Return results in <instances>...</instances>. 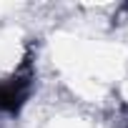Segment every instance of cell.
<instances>
[{"instance_id": "obj_1", "label": "cell", "mask_w": 128, "mask_h": 128, "mask_svg": "<svg viewBox=\"0 0 128 128\" xmlns=\"http://www.w3.org/2000/svg\"><path fill=\"white\" fill-rule=\"evenodd\" d=\"M33 86H35V63H33V50H28L20 66L10 76L0 78V110L10 116L20 113V108L28 103L33 93Z\"/></svg>"}]
</instances>
